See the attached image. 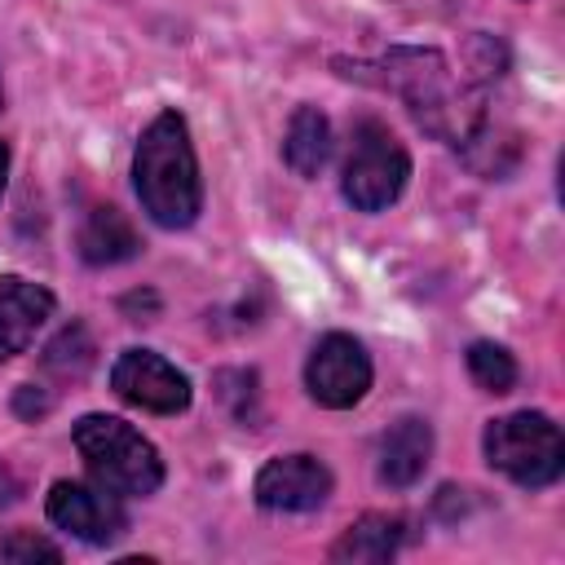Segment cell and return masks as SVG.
<instances>
[{
  "label": "cell",
  "mask_w": 565,
  "mask_h": 565,
  "mask_svg": "<svg viewBox=\"0 0 565 565\" xmlns=\"http://www.w3.org/2000/svg\"><path fill=\"white\" fill-rule=\"evenodd\" d=\"M141 252V238L137 230L128 225V216L119 207H93L79 225V256L88 265H119V260H132Z\"/></svg>",
  "instance_id": "12"
},
{
  "label": "cell",
  "mask_w": 565,
  "mask_h": 565,
  "mask_svg": "<svg viewBox=\"0 0 565 565\" xmlns=\"http://www.w3.org/2000/svg\"><path fill=\"white\" fill-rule=\"evenodd\" d=\"M110 388L154 415H177L190 406V380L185 371H177L168 358L150 353V349H124L110 366Z\"/></svg>",
  "instance_id": "7"
},
{
  "label": "cell",
  "mask_w": 565,
  "mask_h": 565,
  "mask_svg": "<svg viewBox=\"0 0 565 565\" xmlns=\"http://www.w3.org/2000/svg\"><path fill=\"white\" fill-rule=\"evenodd\" d=\"M0 556H9V561H62V552H57L53 543L35 539V534H13V539H4V543H0Z\"/></svg>",
  "instance_id": "17"
},
{
  "label": "cell",
  "mask_w": 565,
  "mask_h": 565,
  "mask_svg": "<svg viewBox=\"0 0 565 565\" xmlns=\"http://www.w3.org/2000/svg\"><path fill=\"white\" fill-rule=\"evenodd\" d=\"M18 411H22V415H44V411H49V397H40L35 388H22V393H18Z\"/></svg>",
  "instance_id": "18"
},
{
  "label": "cell",
  "mask_w": 565,
  "mask_h": 565,
  "mask_svg": "<svg viewBox=\"0 0 565 565\" xmlns=\"http://www.w3.org/2000/svg\"><path fill=\"white\" fill-rule=\"evenodd\" d=\"M132 181L146 216L163 230H185L199 216L203 185H199V159L190 128L177 110H163L146 124L137 154H132Z\"/></svg>",
  "instance_id": "2"
},
{
  "label": "cell",
  "mask_w": 565,
  "mask_h": 565,
  "mask_svg": "<svg viewBox=\"0 0 565 565\" xmlns=\"http://www.w3.org/2000/svg\"><path fill=\"white\" fill-rule=\"evenodd\" d=\"M75 450L84 455L88 472L115 494H154L163 486V459L128 419L119 415H84L75 424Z\"/></svg>",
  "instance_id": "3"
},
{
  "label": "cell",
  "mask_w": 565,
  "mask_h": 565,
  "mask_svg": "<svg viewBox=\"0 0 565 565\" xmlns=\"http://www.w3.org/2000/svg\"><path fill=\"white\" fill-rule=\"evenodd\" d=\"M282 154L291 163L296 177H318L331 159V124L318 106H300L287 124V141H282Z\"/></svg>",
  "instance_id": "14"
},
{
  "label": "cell",
  "mask_w": 565,
  "mask_h": 565,
  "mask_svg": "<svg viewBox=\"0 0 565 565\" xmlns=\"http://www.w3.org/2000/svg\"><path fill=\"white\" fill-rule=\"evenodd\" d=\"M88 362H93V340H88V331H84L79 322H71V327L44 349V366L57 371V375H84Z\"/></svg>",
  "instance_id": "16"
},
{
  "label": "cell",
  "mask_w": 565,
  "mask_h": 565,
  "mask_svg": "<svg viewBox=\"0 0 565 565\" xmlns=\"http://www.w3.org/2000/svg\"><path fill=\"white\" fill-rule=\"evenodd\" d=\"M4 177H9V146L0 141V190H4Z\"/></svg>",
  "instance_id": "19"
},
{
  "label": "cell",
  "mask_w": 565,
  "mask_h": 565,
  "mask_svg": "<svg viewBox=\"0 0 565 565\" xmlns=\"http://www.w3.org/2000/svg\"><path fill=\"white\" fill-rule=\"evenodd\" d=\"M366 71H380L375 79L406 102L415 124L450 146H472V137L486 128L477 93H468L463 79H455L450 62L437 49H393Z\"/></svg>",
  "instance_id": "1"
},
{
  "label": "cell",
  "mask_w": 565,
  "mask_h": 565,
  "mask_svg": "<svg viewBox=\"0 0 565 565\" xmlns=\"http://www.w3.org/2000/svg\"><path fill=\"white\" fill-rule=\"evenodd\" d=\"M331 494V472L313 455H278L256 472V503L269 512H313Z\"/></svg>",
  "instance_id": "9"
},
{
  "label": "cell",
  "mask_w": 565,
  "mask_h": 565,
  "mask_svg": "<svg viewBox=\"0 0 565 565\" xmlns=\"http://www.w3.org/2000/svg\"><path fill=\"white\" fill-rule=\"evenodd\" d=\"M53 313V291L26 278H0V362L18 358Z\"/></svg>",
  "instance_id": "10"
},
{
  "label": "cell",
  "mask_w": 565,
  "mask_h": 565,
  "mask_svg": "<svg viewBox=\"0 0 565 565\" xmlns=\"http://www.w3.org/2000/svg\"><path fill=\"white\" fill-rule=\"evenodd\" d=\"M486 463L499 468L503 477H512L516 486H552L565 468V441L561 428L543 415V411H516L503 419H490L486 437Z\"/></svg>",
  "instance_id": "4"
},
{
  "label": "cell",
  "mask_w": 565,
  "mask_h": 565,
  "mask_svg": "<svg viewBox=\"0 0 565 565\" xmlns=\"http://www.w3.org/2000/svg\"><path fill=\"white\" fill-rule=\"evenodd\" d=\"M305 388L318 406L327 411H349L366 397L371 388V358L366 349L344 335V331H331L313 344L309 362H305Z\"/></svg>",
  "instance_id": "6"
},
{
  "label": "cell",
  "mask_w": 565,
  "mask_h": 565,
  "mask_svg": "<svg viewBox=\"0 0 565 565\" xmlns=\"http://www.w3.org/2000/svg\"><path fill=\"white\" fill-rule=\"evenodd\" d=\"M0 110H4V93H0Z\"/></svg>",
  "instance_id": "20"
},
{
  "label": "cell",
  "mask_w": 565,
  "mask_h": 565,
  "mask_svg": "<svg viewBox=\"0 0 565 565\" xmlns=\"http://www.w3.org/2000/svg\"><path fill=\"white\" fill-rule=\"evenodd\" d=\"M433 459V428L419 415H402L384 437H380V481L393 490H406L424 477Z\"/></svg>",
  "instance_id": "11"
},
{
  "label": "cell",
  "mask_w": 565,
  "mask_h": 565,
  "mask_svg": "<svg viewBox=\"0 0 565 565\" xmlns=\"http://www.w3.org/2000/svg\"><path fill=\"white\" fill-rule=\"evenodd\" d=\"M402 516H388V512H366L358 516L340 543L331 547V561H344V565H380L388 561L397 547H402Z\"/></svg>",
  "instance_id": "13"
},
{
  "label": "cell",
  "mask_w": 565,
  "mask_h": 565,
  "mask_svg": "<svg viewBox=\"0 0 565 565\" xmlns=\"http://www.w3.org/2000/svg\"><path fill=\"white\" fill-rule=\"evenodd\" d=\"M406 177H411L406 146L380 119H362L353 128V146L344 159V181H340L344 199L358 212H384L406 190Z\"/></svg>",
  "instance_id": "5"
},
{
  "label": "cell",
  "mask_w": 565,
  "mask_h": 565,
  "mask_svg": "<svg viewBox=\"0 0 565 565\" xmlns=\"http://www.w3.org/2000/svg\"><path fill=\"white\" fill-rule=\"evenodd\" d=\"M468 375L486 388V393H508L516 384V362L503 344H490V340H477L468 344Z\"/></svg>",
  "instance_id": "15"
},
{
  "label": "cell",
  "mask_w": 565,
  "mask_h": 565,
  "mask_svg": "<svg viewBox=\"0 0 565 565\" xmlns=\"http://www.w3.org/2000/svg\"><path fill=\"white\" fill-rule=\"evenodd\" d=\"M49 521L84 543H115L128 530V512L106 486L84 481H53L49 490Z\"/></svg>",
  "instance_id": "8"
}]
</instances>
